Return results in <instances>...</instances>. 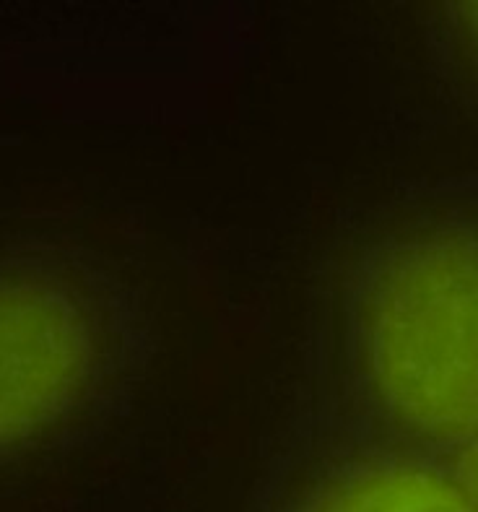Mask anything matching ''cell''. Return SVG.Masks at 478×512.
I'll return each instance as SVG.
<instances>
[{
  "label": "cell",
  "mask_w": 478,
  "mask_h": 512,
  "mask_svg": "<svg viewBox=\"0 0 478 512\" xmlns=\"http://www.w3.org/2000/svg\"><path fill=\"white\" fill-rule=\"evenodd\" d=\"M450 466L455 468L460 484L466 487L468 497H471V502L478 510V440L473 445H468L466 450H460L453 461H450Z\"/></svg>",
  "instance_id": "obj_5"
},
{
  "label": "cell",
  "mask_w": 478,
  "mask_h": 512,
  "mask_svg": "<svg viewBox=\"0 0 478 512\" xmlns=\"http://www.w3.org/2000/svg\"><path fill=\"white\" fill-rule=\"evenodd\" d=\"M424 42L442 91L478 130V0L434 6Z\"/></svg>",
  "instance_id": "obj_4"
},
{
  "label": "cell",
  "mask_w": 478,
  "mask_h": 512,
  "mask_svg": "<svg viewBox=\"0 0 478 512\" xmlns=\"http://www.w3.org/2000/svg\"><path fill=\"white\" fill-rule=\"evenodd\" d=\"M263 512H478L450 461L304 437Z\"/></svg>",
  "instance_id": "obj_3"
},
{
  "label": "cell",
  "mask_w": 478,
  "mask_h": 512,
  "mask_svg": "<svg viewBox=\"0 0 478 512\" xmlns=\"http://www.w3.org/2000/svg\"><path fill=\"white\" fill-rule=\"evenodd\" d=\"M307 351L312 435L440 461L478 440V172L403 190L351 234Z\"/></svg>",
  "instance_id": "obj_1"
},
{
  "label": "cell",
  "mask_w": 478,
  "mask_h": 512,
  "mask_svg": "<svg viewBox=\"0 0 478 512\" xmlns=\"http://www.w3.org/2000/svg\"><path fill=\"white\" fill-rule=\"evenodd\" d=\"M151 357L125 286L73 266L0 271V458L115 401Z\"/></svg>",
  "instance_id": "obj_2"
}]
</instances>
